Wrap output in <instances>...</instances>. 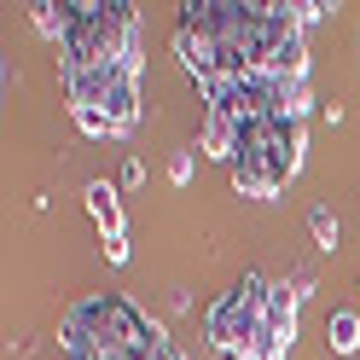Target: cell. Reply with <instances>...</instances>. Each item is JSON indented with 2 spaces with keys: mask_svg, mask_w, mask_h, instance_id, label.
Listing matches in <instances>:
<instances>
[{
  "mask_svg": "<svg viewBox=\"0 0 360 360\" xmlns=\"http://www.w3.org/2000/svg\"><path fill=\"white\" fill-rule=\"evenodd\" d=\"M64 64H122L140 53V6L128 0H64Z\"/></svg>",
  "mask_w": 360,
  "mask_h": 360,
  "instance_id": "2",
  "label": "cell"
},
{
  "mask_svg": "<svg viewBox=\"0 0 360 360\" xmlns=\"http://www.w3.org/2000/svg\"><path fill=\"white\" fill-rule=\"evenodd\" d=\"M267 302H274V279L244 274V279L227 290V297H221V302L204 314V337H210V349H221V354L250 349V337H256L262 320H267Z\"/></svg>",
  "mask_w": 360,
  "mask_h": 360,
  "instance_id": "4",
  "label": "cell"
},
{
  "mask_svg": "<svg viewBox=\"0 0 360 360\" xmlns=\"http://www.w3.org/2000/svg\"><path fill=\"white\" fill-rule=\"evenodd\" d=\"M302 169V122H250L233 157V186L244 198H279L285 180Z\"/></svg>",
  "mask_w": 360,
  "mask_h": 360,
  "instance_id": "3",
  "label": "cell"
},
{
  "mask_svg": "<svg viewBox=\"0 0 360 360\" xmlns=\"http://www.w3.org/2000/svg\"><path fill=\"white\" fill-rule=\"evenodd\" d=\"M70 122L87 134V140H122V134H117V122H110L105 110H94V105H70Z\"/></svg>",
  "mask_w": 360,
  "mask_h": 360,
  "instance_id": "10",
  "label": "cell"
},
{
  "mask_svg": "<svg viewBox=\"0 0 360 360\" xmlns=\"http://www.w3.org/2000/svg\"><path fill=\"white\" fill-rule=\"evenodd\" d=\"M221 360H256V354L250 349H233V354H221Z\"/></svg>",
  "mask_w": 360,
  "mask_h": 360,
  "instance_id": "16",
  "label": "cell"
},
{
  "mask_svg": "<svg viewBox=\"0 0 360 360\" xmlns=\"http://www.w3.org/2000/svg\"><path fill=\"white\" fill-rule=\"evenodd\" d=\"M326 12H331L326 0H297V6H290V18H297V30H314V24H320Z\"/></svg>",
  "mask_w": 360,
  "mask_h": 360,
  "instance_id": "13",
  "label": "cell"
},
{
  "mask_svg": "<svg viewBox=\"0 0 360 360\" xmlns=\"http://www.w3.org/2000/svg\"><path fill=\"white\" fill-rule=\"evenodd\" d=\"M87 215L99 221L105 238H128V221H122V204H117V186H110V180H94V186H87Z\"/></svg>",
  "mask_w": 360,
  "mask_h": 360,
  "instance_id": "6",
  "label": "cell"
},
{
  "mask_svg": "<svg viewBox=\"0 0 360 360\" xmlns=\"http://www.w3.org/2000/svg\"><path fill=\"white\" fill-rule=\"evenodd\" d=\"M326 343H331V354H354L360 349V314L337 308L331 320H326Z\"/></svg>",
  "mask_w": 360,
  "mask_h": 360,
  "instance_id": "8",
  "label": "cell"
},
{
  "mask_svg": "<svg viewBox=\"0 0 360 360\" xmlns=\"http://www.w3.org/2000/svg\"><path fill=\"white\" fill-rule=\"evenodd\" d=\"M30 24L47 35V41H58V47H64V35H70V18H64V6H53V0H35V6H30Z\"/></svg>",
  "mask_w": 360,
  "mask_h": 360,
  "instance_id": "9",
  "label": "cell"
},
{
  "mask_svg": "<svg viewBox=\"0 0 360 360\" xmlns=\"http://www.w3.org/2000/svg\"><path fill=\"white\" fill-rule=\"evenodd\" d=\"M140 180H146V169H140V163L128 157V163H122V186H140Z\"/></svg>",
  "mask_w": 360,
  "mask_h": 360,
  "instance_id": "15",
  "label": "cell"
},
{
  "mask_svg": "<svg viewBox=\"0 0 360 360\" xmlns=\"http://www.w3.org/2000/svg\"><path fill=\"white\" fill-rule=\"evenodd\" d=\"M290 343H297V326H274V320H262V331L250 337V354H256V360H285Z\"/></svg>",
  "mask_w": 360,
  "mask_h": 360,
  "instance_id": "7",
  "label": "cell"
},
{
  "mask_svg": "<svg viewBox=\"0 0 360 360\" xmlns=\"http://www.w3.org/2000/svg\"><path fill=\"white\" fill-rule=\"evenodd\" d=\"M308 227H314V244H320V250H337V233H343V227H337V215H331V210H314V215H308Z\"/></svg>",
  "mask_w": 360,
  "mask_h": 360,
  "instance_id": "11",
  "label": "cell"
},
{
  "mask_svg": "<svg viewBox=\"0 0 360 360\" xmlns=\"http://www.w3.org/2000/svg\"><path fill=\"white\" fill-rule=\"evenodd\" d=\"M58 343L70 360H157L169 349V331L128 297H82L64 314Z\"/></svg>",
  "mask_w": 360,
  "mask_h": 360,
  "instance_id": "1",
  "label": "cell"
},
{
  "mask_svg": "<svg viewBox=\"0 0 360 360\" xmlns=\"http://www.w3.org/2000/svg\"><path fill=\"white\" fill-rule=\"evenodd\" d=\"M105 262L122 267V262H128V238H105Z\"/></svg>",
  "mask_w": 360,
  "mask_h": 360,
  "instance_id": "14",
  "label": "cell"
},
{
  "mask_svg": "<svg viewBox=\"0 0 360 360\" xmlns=\"http://www.w3.org/2000/svg\"><path fill=\"white\" fill-rule=\"evenodd\" d=\"M238 146H244V122L238 117H221V110H204V122H198V151L233 169Z\"/></svg>",
  "mask_w": 360,
  "mask_h": 360,
  "instance_id": "5",
  "label": "cell"
},
{
  "mask_svg": "<svg viewBox=\"0 0 360 360\" xmlns=\"http://www.w3.org/2000/svg\"><path fill=\"white\" fill-rule=\"evenodd\" d=\"M192 169H198V146H186V151L169 157V180H174V186H192Z\"/></svg>",
  "mask_w": 360,
  "mask_h": 360,
  "instance_id": "12",
  "label": "cell"
}]
</instances>
